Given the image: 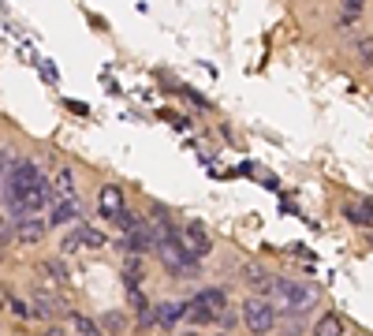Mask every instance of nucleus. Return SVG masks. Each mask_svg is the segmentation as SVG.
<instances>
[{"mask_svg": "<svg viewBox=\"0 0 373 336\" xmlns=\"http://www.w3.org/2000/svg\"><path fill=\"white\" fill-rule=\"evenodd\" d=\"M175 243H180V251H183L186 258H194V262H198V258H205V254L213 251V240H210V232H205L198 221L183 224V228L175 232Z\"/></svg>", "mask_w": 373, "mask_h": 336, "instance_id": "2", "label": "nucleus"}, {"mask_svg": "<svg viewBox=\"0 0 373 336\" xmlns=\"http://www.w3.org/2000/svg\"><path fill=\"white\" fill-rule=\"evenodd\" d=\"M101 333H112V336H124L127 333V318L119 310H108L105 321H101Z\"/></svg>", "mask_w": 373, "mask_h": 336, "instance_id": "16", "label": "nucleus"}, {"mask_svg": "<svg viewBox=\"0 0 373 336\" xmlns=\"http://www.w3.org/2000/svg\"><path fill=\"white\" fill-rule=\"evenodd\" d=\"M183 314H186V302H161V307H157V325L175 329V321H180Z\"/></svg>", "mask_w": 373, "mask_h": 336, "instance_id": "10", "label": "nucleus"}, {"mask_svg": "<svg viewBox=\"0 0 373 336\" xmlns=\"http://www.w3.org/2000/svg\"><path fill=\"white\" fill-rule=\"evenodd\" d=\"M15 240L23 247L41 243V240H45V221H34V217H30V221H19L15 224Z\"/></svg>", "mask_w": 373, "mask_h": 336, "instance_id": "6", "label": "nucleus"}, {"mask_svg": "<svg viewBox=\"0 0 373 336\" xmlns=\"http://www.w3.org/2000/svg\"><path fill=\"white\" fill-rule=\"evenodd\" d=\"M124 251L127 254H146V251H153V240H149V228H146V224H138V228L135 232H127V240H124Z\"/></svg>", "mask_w": 373, "mask_h": 336, "instance_id": "8", "label": "nucleus"}, {"mask_svg": "<svg viewBox=\"0 0 373 336\" xmlns=\"http://www.w3.org/2000/svg\"><path fill=\"white\" fill-rule=\"evenodd\" d=\"M71 235L79 240V247H94V251H97V247H105V235L97 232V228H90V224H75Z\"/></svg>", "mask_w": 373, "mask_h": 336, "instance_id": "12", "label": "nucleus"}, {"mask_svg": "<svg viewBox=\"0 0 373 336\" xmlns=\"http://www.w3.org/2000/svg\"><path fill=\"white\" fill-rule=\"evenodd\" d=\"M41 336H68V333H64V329H60V325H49V329H45V333H41Z\"/></svg>", "mask_w": 373, "mask_h": 336, "instance_id": "25", "label": "nucleus"}, {"mask_svg": "<svg viewBox=\"0 0 373 336\" xmlns=\"http://www.w3.org/2000/svg\"><path fill=\"white\" fill-rule=\"evenodd\" d=\"M272 291H277V295L284 299V307H288V310H306L310 302H317L314 288L295 284V280H277V284H272Z\"/></svg>", "mask_w": 373, "mask_h": 336, "instance_id": "3", "label": "nucleus"}, {"mask_svg": "<svg viewBox=\"0 0 373 336\" xmlns=\"http://www.w3.org/2000/svg\"><path fill=\"white\" fill-rule=\"evenodd\" d=\"M153 325H157V310H153V307H142V310H138V329H153Z\"/></svg>", "mask_w": 373, "mask_h": 336, "instance_id": "20", "label": "nucleus"}, {"mask_svg": "<svg viewBox=\"0 0 373 336\" xmlns=\"http://www.w3.org/2000/svg\"><path fill=\"white\" fill-rule=\"evenodd\" d=\"M314 336H344V321H339L336 314H325V318H317Z\"/></svg>", "mask_w": 373, "mask_h": 336, "instance_id": "14", "label": "nucleus"}, {"mask_svg": "<svg viewBox=\"0 0 373 336\" xmlns=\"http://www.w3.org/2000/svg\"><path fill=\"white\" fill-rule=\"evenodd\" d=\"M0 258H4V247H0Z\"/></svg>", "mask_w": 373, "mask_h": 336, "instance_id": "27", "label": "nucleus"}, {"mask_svg": "<svg viewBox=\"0 0 373 336\" xmlns=\"http://www.w3.org/2000/svg\"><path fill=\"white\" fill-rule=\"evenodd\" d=\"M243 277H247V284H254L258 291H269L272 284H277V277H269L261 265H247V273H243Z\"/></svg>", "mask_w": 373, "mask_h": 336, "instance_id": "13", "label": "nucleus"}, {"mask_svg": "<svg viewBox=\"0 0 373 336\" xmlns=\"http://www.w3.org/2000/svg\"><path fill=\"white\" fill-rule=\"evenodd\" d=\"M41 273H49L52 280H68V265H64L60 258H45V262H41Z\"/></svg>", "mask_w": 373, "mask_h": 336, "instance_id": "19", "label": "nucleus"}, {"mask_svg": "<svg viewBox=\"0 0 373 336\" xmlns=\"http://www.w3.org/2000/svg\"><path fill=\"white\" fill-rule=\"evenodd\" d=\"M175 336H198V333H175Z\"/></svg>", "mask_w": 373, "mask_h": 336, "instance_id": "26", "label": "nucleus"}, {"mask_svg": "<svg viewBox=\"0 0 373 336\" xmlns=\"http://www.w3.org/2000/svg\"><path fill=\"white\" fill-rule=\"evenodd\" d=\"M30 314H38V318H60V314H68V307H64V299L57 295H45V291H34V307H30Z\"/></svg>", "mask_w": 373, "mask_h": 336, "instance_id": "5", "label": "nucleus"}, {"mask_svg": "<svg viewBox=\"0 0 373 336\" xmlns=\"http://www.w3.org/2000/svg\"><path fill=\"white\" fill-rule=\"evenodd\" d=\"M344 213H347V221H351V224H366V213H362L358 205H347Z\"/></svg>", "mask_w": 373, "mask_h": 336, "instance_id": "23", "label": "nucleus"}, {"mask_svg": "<svg viewBox=\"0 0 373 336\" xmlns=\"http://www.w3.org/2000/svg\"><path fill=\"white\" fill-rule=\"evenodd\" d=\"M239 318H243V325L254 336H265V333H272V325H277V310H272L261 295H250L243 302V314H239Z\"/></svg>", "mask_w": 373, "mask_h": 336, "instance_id": "1", "label": "nucleus"}, {"mask_svg": "<svg viewBox=\"0 0 373 336\" xmlns=\"http://www.w3.org/2000/svg\"><path fill=\"white\" fill-rule=\"evenodd\" d=\"M15 240V224L8 217H0V243H12Z\"/></svg>", "mask_w": 373, "mask_h": 336, "instance_id": "21", "label": "nucleus"}, {"mask_svg": "<svg viewBox=\"0 0 373 336\" xmlns=\"http://www.w3.org/2000/svg\"><path fill=\"white\" fill-rule=\"evenodd\" d=\"M194 302H202V307H210L213 314L228 310V299H224V291H221V288H202L198 295H194Z\"/></svg>", "mask_w": 373, "mask_h": 336, "instance_id": "11", "label": "nucleus"}, {"mask_svg": "<svg viewBox=\"0 0 373 336\" xmlns=\"http://www.w3.org/2000/svg\"><path fill=\"white\" fill-rule=\"evenodd\" d=\"M71 325H75V336H105L101 325L94 318H86V314H71Z\"/></svg>", "mask_w": 373, "mask_h": 336, "instance_id": "15", "label": "nucleus"}, {"mask_svg": "<svg viewBox=\"0 0 373 336\" xmlns=\"http://www.w3.org/2000/svg\"><path fill=\"white\" fill-rule=\"evenodd\" d=\"M97 205H101V217H108V221H116V217L127 210V205H124V191L112 187V183L101 187V194H97Z\"/></svg>", "mask_w": 373, "mask_h": 336, "instance_id": "4", "label": "nucleus"}, {"mask_svg": "<svg viewBox=\"0 0 373 336\" xmlns=\"http://www.w3.org/2000/svg\"><path fill=\"white\" fill-rule=\"evenodd\" d=\"M358 57H362V64H373V38L358 41Z\"/></svg>", "mask_w": 373, "mask_h": 336, "instance_id": "22", "label": "nucleus"}, {"mask_svg": "<svg viewBox=\"0 0 373 336\" xmlns=\"http://www.w3.org/2000/svg\"><path fill=\"white\" fill-rule=\"evenodd\" d=\"M358 15H362V0H344V8H339V27L355 23Z\"/></svg>", "mask_w": 373, "mask_h": 336, "instance_id": "18", "label": "nucleus"}, {"mask_svg": "<svg viewBox=\"0 0 373 336\" xmlns=\"http://www.w3.org/2000/svg\"><path fill=\"white\" fill-rule=\"evenodd\" d=\"M49 191L57 194V202H68V198H75V172H71V168H60Z\"/></svg>", "mask_w": 373, "mask_h": 336, "instance_id": "9", "label": "nucleus"}, {"mask_svg": "<svg viewBox=\"0 0 373 336\" xmlns=\"http://www.w3.org/2000/svg\"><path fill=\"white\" fill-rule=\"evenodd\" d=\"M79 213H82L79 198H68V202H52L49 224H71V221H79Z\"/></svg>", "mask_w": 373, "mask_h": 336, "instance_id": "7", "label": "nucleus"}, {"mask_svg": "<svg viewBox=\"0 0 373 336\" xmlns=\"http://www.w3.org/2000/svg\"><path fill=\"white\" fill-rule=\"evenodd\" d=\"M124 284H127V291H135L138 284H142V262L135 254L127 258V265H124Z\"/></svg>", "mask_w": 373, "mask_h": 336, "instance_id": "17", "label": "nucleus"}, {"mask_svg": "<svg viewBox=\"0 0 373 336\" xmlns=\"http://www.w3.org/2000/svg\"><path fill=\"white\" fill-rule=\"evenodd\" d=\"M8 310H12L15 318H27V314H30V307H27V302H19L15 295H12V302H8Z\"/></svg>", "mask_w": 373, "mask_h": 336, "instance_id": "24", "label": "nucleus"}, {"mask_svg": "<svg viewBox=\"0 0 373 336\" xmlns=\"http://www.w3.org/2000/svg\"><path fill=\"white\" fill-rule=\"evenodd\" d=\"M221 336H228V333H221Z\"/></svg>", "mask_w": 373, "mask_h": 336, "instance_id": "28", "label": "nucleus"}]
</instances>
